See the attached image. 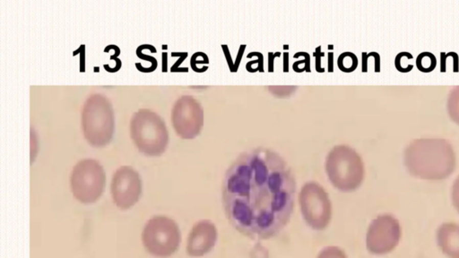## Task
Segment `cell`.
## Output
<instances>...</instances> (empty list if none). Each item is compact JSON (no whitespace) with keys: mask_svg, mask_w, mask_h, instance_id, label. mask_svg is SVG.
Instances as JSON below:
<instances>
[{"mask_svg":"<svg viewBox=\"0 0 459 258\" xmlns=\"http://www.w3.org/2000/svg\"><path fill=\"white\" fill-rule=\"evenodd\" d=\"M295 179L282 157L271 150H253L227 170L222 203L234 229L251 239L269 240L288 224L294 207Z\"/></svg>","mask_w":459,"mask_h":258,"instance_id":"cell-1","label":"cell"},{"mask_svg":"<svg viewBox=\"0 0 459 258\" xmlns=\"http://www.w3.org/2000/svg\"><path fill=\"white\" fill-rule=\"evenodd\" d=\"M405 164L410 174L425 180H442L453 173L455 155L444 139H419L405 152Z\"/></svg>","mask_w":459,"mask_h":258,"instance_id":"cell-2","label":"cell"},{"mask_svg":"<svg viewBox=\"0 0 459 258\" xmlns=\"http://www.w3.org/2000/svg\"><path fill=\"white\" fill-rule=\"evenodd\" d=\"M84 136L91 146L102 147L110 142L115 129L112 105L102 95H93L84 102L82 110Z\"/></svg>","mask_w":459,"mask_h":258,"instance_id":"cell-3","label":"cell"},{"mask_svg":"<svg viewBox=\"0 0 459 258\" xmlns=\"http://www.w3.org/2000/svg\"><path fill=\"white\" fill-rule=\"evenodd\" d=\"M130 136L140 153L160 156L169 144V133L164 120L148 109H139L130 121Z\"/></svg>","mask_w":459,"mask_h":258,"instance_id":"cell-4","label":"cell"},{"mask_svg":"<svg viewBox=\"0 0 459 258\" xmlns=\"http://www.w3.org/2000/svg\"><path fill=\"white\" fill-rule=\"evenodd\" d=\"M326 170L332 185L342 192L360 187L364 178V164L354 149L339 146L328 154Z\"/></svg>","mask_w":459,"mask_h":258,"instance_id":"cell-5","label":"cell"},{"mask_svg":"<svg viewBox=\"0 0 459 258\" xmlns=\"http://www.w3.org/2000/svg\"><path fill=\"white\" fill-rule=\"evenodd\" d=\"M105 185V171L97 160H81L74 167L70 186L74 197L81 203H95L102 197Z\"/></svg>","mask_w":459,"mask_h":258,"instance_id":"cell-6","label":"cell"},{"mask_svg":"<svg viewBox=\"0 0 459 258\" xmlns=\"http://www.w3.org/2000/svg\"><path fill=\"white\" fill-rule=\"evenodd\" d=\"M142 241L147 251L154 256H171L180 243L179 227L173 220L168 217H153L144 228Z\"/></svg>","mask_w":459,"mask_h":258,"instance_id":"cell-7","label":"cell"},{"mask_svg":"<svg viewBox=\"0 0 459 258\" xmlns=\"http://www.w3.org/2000/svg\"><path fill=\"white\" fill-rule=\"evenodd\" d=\"M300 204L307 224L316 230L328 227L332 216L331 202L328 193L316 182L303 185L300 193Z\"/></svg>","mask_w":459,"mask_h":258,"instance_id":"cell-8","label":"cell"},{"mask_svg":"<svg viewBox=\"0 0 459 258\" xmlns=\"http://www.w3.org/2000/svg\"><path fill=\"white\" fill-rule=\"evenodd\" d=\"M171 122L179 137L195 138L204 125L203 108L192 96H182L173 106Z\"/></svg>","mask_w":459,"mask_h":258,"instance_id":"cell-9","label":"cell"},{"mask_svg":"<svg viewBox=\"0 0 459 258\" xmlns=\"http://www.w3.org/2000/svg\"><path fill=\"white\" fill-rule=\"evenodd\" d=\"M400 239L398 220L390 215H379L369 227L366 245L372 254H386L397 247Z\"/></svg>","mask_w":459,"mask_h":258,"instance_id":"cell-10","label":"cell"},{"mask_svg":"<svg viewBox=\"0 0 459 258\" xmlns=\"http://www.w3.org/2000/svg\"><path fill=\"white\" fill-rule=\"evenodd\" d=\"M111 196L118 207L127 210L135 205L142 193V182L139 173L129 166H122L113 175Z\"/></svg>","mask_w":459,"mask_h":258,"instance_id":"cell-11","label":"cell"},{"mask_svg":"<svg viewBox=\"0 0 459 258\" xmlns=\"http://www.w3.org/2000/svg\"><path fill=\"white\" fill-rule=\"evenodd\" d=\"M217 240V229L215 224L203 220L194 225L190 233L187 251L190 256L199 257L209 253Z\"/></svg>","mask_w":459,"mask_h":258,"instance_id":"cell-12","label":"cell"},{"mask_svg":"<svg viewBox=\"0 0 459 258\" xmlns=\"http://www.w3.org/2000/svg\"><path fill=\"white\" fill-rule=\"evenodd\" d=\"M438 246L449 258H459V225L445 223L437 232Z\"/></svg>","mask_w":459,"mask_h":258,"instance_id":"cell-13","label":"cell"},{"mask_svg":"<svg viewBox=\"0 0 459 258\" xmlns=\"http://www.w3.org/2000/svg\"><path fill=\"white\" fill-rule=\"evenodd\" d=\"M437 66L436 57L430 52H423L416 58V66L423 73L432 72Z\"/></svg>","mask_w":459,"mask_h":258,"instance_id":"cell-14","label":"cell"},{"mask_svg":"<svg viewBox=\"0 0 459 258\" xmlns=\"http://www.w3.org/2000/svg\"><path fill=\"white\" fill-rule=\"evenodd\" d=\"M448 110L451 120L459 125V86L452 89L448 95Z\"/></svg>","mask_w":459,"mask_h":258,"instance_id":"cell-15","label":"cell"},{"mask_svg":"<svg viewBox=\"0 0 459 258\" xmlns=\"http://www.w3.org/2000/svg\"><path fill=\"white\" fill-rule=\"evenodd\" d=\"M412 54H410L409 52H400L397 55V57L395 58V66L399 72L401 73H408L414 68V65L409 64L408 60L412 59Z\"/></svg>","mask_w":459,"mask_h":258,"instance_id":"cell-16","label":"cell"},{"mask_svg":"<svg viewBox=\"0 0 459 258\" xmlns=\"http://www.w3.org/2000/svg\"><path fill=\"white\" fill-rule=\"evenodd\" d=\"M358 60L355 55L350 52L343 53L339 57L338 66L345 72H352L357 67Z\"/></svg>","mask_w":459,"mask_h":258,"instance_id":"cell-17","label":"cell"},{"mask_svg":"<svg viewBox=\"0 0 459 258\" xmlns=\"http://www.w3.org/2000/svg\"><path fill=\"white\" fill-rule=\"evenodd\" d=\"M317 258H347L345 251L337 247H325Z\"/></svg>","mask_w":459,"mask_h":258,"instance_id":"cell-18","label":"cell"},{"mask_svg":"<svg viewBox=\"0 0 459 258\" xmlns=\"http://www.w3.org/2000/svg\"><path fill=\"white\" fill-rule=\"evenodd\" d=\"M452 202L455 209L459 213V176L454 182L452 187Z\"/></svg>","mask_w":459,"mask_h":258,"instance_id":"cell-19","label":"cell"},{"mask_svg":"<svg viewBox=\"0 0 459 258\" xmlns=\"http://www.w3.org/2000/svg\"><path fill=\"white\" fill-rule=\"evenodd\" d=\"M136 55L139 56V58H142L144 60H147V61L151 62L153 65H157V60L155 58H153V57H150V56H147V55L142 54V52L139 51V50H136Z\"/></svg>","mask_w":459,"mask_h":258,"instance_id":"cell-20","label":"cell"},{"mask_svg":"<svg viewBox=\"0 0 459 258\" xmlns=\"http://www.w3.org/2000/svg\"><path fill=\"white\" fill-rule=\"evenodd\" d=\"M441 72L445 73L446 72V60H447V54H445V52L441 53Z\"/></svg>","mask_w":459,"mask_h":258,"instance_id":"cell-21","label":"cell"}]
</instances>
